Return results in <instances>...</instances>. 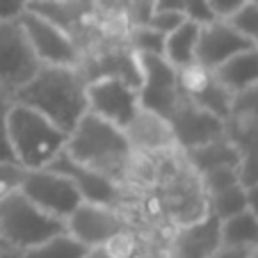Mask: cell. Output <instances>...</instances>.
Here are the masks:
<instances>
[{
	"label": "cell",
	"mask_w": 258,
	"mask_h": 258,
	"mask_svg": "<svg viewBox=\"0 0 258 258\" xmlns=\"http://www.w3.org/2000/svg\"><path fill=\"white\" fill-rule=\"evenodd\" d=\"M87 78L78 67L41 64L28 83L12 92L14 103L28 105L48 117L64 133H71L78 119L87 112Z\"/></svg>",
	"instance_id": "cell-1"
},
{
	"label": "cell",
	"mask_w": 258,
	"mask_h": 258,
	"mask_svg": "<svg viewBox=\"0 0 258 258\" xmlns=\"http://www.w3.org/2000/svg\"><path fill=\"white\" fill-rule=\"evenodd\" d=\"M64 151L76 162L94 169L96 174L114 180L119 185L126 183V167L131 160V144L119 126L105 121L94 112H85L67 135Z\"/></svg>",
	"instance_id": "cell-2"
},
{
	"label": "cell",
	"mask_w": 258,
	"mask_h": 258,
	"mask_svg": "<svg viewBox=\"0 0 258 258\" xmlns=\"http://www.w3.org/2000/svg\"><path fill=\"white\" fill-rule=\"evenodd\" d=\"M7 133L16 162L25 169L46 167L67 144V133L62 128L21 103H12Z\"/></svg>",
	"instance_id": "cell-3"
},
{
	"label": "cell",
	"mask_w": 258,
	"mask_h": 258,
	"mask_svg": "<svg viewBox=\"0 0 258 258\" xmlns=\"http://www.w3.org/2000/svg\"><path fill=\"white\" fill-rule=\"evenodd\" d=\"M62 231H67L64 219L46 213L21 190L12 192L0 201V238L10 247L23 251Z\"/></svg>",
	"instance_id": "cell-4"
},
{
	"label": "cell",
	"mask_w": 258,
	"mask_h": 258,
	"mask_svg": "<svg viewBox=\"0 0 258 258\" xmlns=\"http://www.w3.org/2000/svg\"><path fill=\"white\" fill-rule=\"evenodd\" d=\"M19 23L41 64H50V67H78L80 64L83 55L76 46V39L44 14L28 7L19 16Z\"/></svg>",
	"instance_id": "cell-5"
},
{
	"label": "cell",
	"mask_w": 258,
	"mask_h": 258,
	"mask_svg": "<svg viewBox=\"0 0 258 258\" xmlns=\"http://www.w3.org/2000/svg\"><path fill=\"white\" fill-rule=\"evenodd\" d=\"M140 64V105L169 119L180 101L178 69L171 67L162 55L135 53Z\"/></svg>",
	"instance_id": "cell-6"
},
{
	"label": "cell",
	"mask_w": 258,
	"mask_h": 258,
	"mask_svg": "<svg viewBox=\"0 0 258 258\" xmlns=\"http://www.w3.org/2000/svg\"><path fill=\"white\" fill-rule=\"evenodd\" d=\"M19 190L39 208H44L46 213L59 219H67L76 210V206L83 201L76 183L50 167L25 169Z\"/></svg>",
	"instance_id": "cell-7"
},
{
	"label": "cell",
	"mask_w": 258,
	"mask_h": 258,
	"mask_svg": "<svg viewBox=\"0 0 258 258\" xmlns=\"http://www.w3.org/2000/svg\"><path fill=\"white\" fill-rule=\"evenodd\" d=\"M41 62L34 55L19 19L0 21V87L19 89L39 71Z\"/></svg>",
	"instance_id": "cell-8"
},
{
	"label": "cell",
	"mask_w": 258,
	"mask_h": 258,
	"mask_svg": "<svg viewBox=\"0 0 258 258\" xmlns=\"http://www.w3.org/2000/svg\"><path fill=\"white\" fill-rule=\"evenodd\" d=\"M87 110L114 126L123 128L140 110V92L137 85L114 76L87 80Z\"/></svg>",
	"instance_id": "cell-9"
},
{
	"label": "cell",
	"mask_w": 258,
	"mask_h": 258,
	"mask_svg": "<svg viewBox=\"0 0 258 258\" xmlns=\"http://www.w3.org/2000/svg\"><path fill=\"white\" fill-rule=\"evenodd\" d=\"M67 233H71L85 247H103L107 240H112L121 231L131 229L128 219L119 213L117 206L80 201L71 215L64 219Z\"/></svg>",
	"instance_id": "cell-10"
},
{
	"label": "cell",
	"mask_w": 258,
	"mask_h": 258,
	"mask_svg": "<svg viewBox=\"0 0 258 258\" xmlns=\"http://www.w3.org/2000/svg\"><path fill=\"white\" fill-rule=\"evenodd\" d=\"M169 123L171 131H174L178 151H185V149H192V146H199L206 144V142L229 135L226 119L199 107L183 94H180V101L174 107V112L169 114Z\"/></svg>",
	"instance_id": "cell-11"
},
{
	"label": "cell",
	"mask_w": 258,
	"mask_h": 258,
	"mask_svg": "<svg viewBox=\"0 0 258 258\" xmlns=\"http://www.w3.org/2000/svg\"><path fill=\"white\" fill-rule=\"evenodd\" d=\"M178 83H180V94L185 98H190L199 107L229 121L233 94L219 83L213 69L204 67L199 62H192L187 67L178 69Z\"/></svg>",
	"instance_id": "cell-12"
},
{
	"label": "cell",
	"mask_w": 258,
	"mask_h": 258,
	"mask_svg": "<svg viewBox=\"0 0 258 258\" xmlns=\"http://www.w3.org/2000/svg\"><path fill=\"white\" fill-rule=\"evenodd\" d=\"M121 131L131 144V151L146 153V156L178 151L169 119L142 105Z\"/></svg>",
	"instance_id": "cell-13"
},
{
	"label": "cell",
	"mask_w": 258,
	"mask_h": 258,
	"mask_svg": "<svg viewBox=\"0 0 258 258\" xmlns=\"http://www.w3.org/2000/svg\"><path fill=\"white\" fill-rule=\"evenodd\" d=\"M46 167H50V169L69 176V178L76 183V187H78L83 201L119 206V199H121V185L114 183V180H110V178H105V176L96 174V171L89 169V167L76 162L67 151H64V149Z\"/></svg>",
	"instance_id": "cell-14"
},
{
	"label": "cell",
	"mask_w": 258,
	"mask_h": 258,
	"mask_svg": "<svg viewBox=\"0 0 258 258\" xmlns=\"http://www.w3.org/2000/svg\"><path fill=\"white\" fill-rule=\"evenodd\" d=\"M222 249V219L208 213L190 224H180L171 240L174 258H210Z\"/></svg>",
	"instance_id": "cell-15"
},
{
	"label": "cell",
	"mask_w": 258,
	"mask_h": 258,
	"mask_svg": "<svg viewBox=\"0 0 258 258\" xmlns=\"http://www.w3.org/2000/svg\"><path fill=\"white\" fill-rule=\"evenodd\" d=\"M253 46L249 39H244L238 30L229 25V21L215 19L210 23L199 25V39H197V62L208 69H215L229 59L231 55Z\"/></svg>",
	"instance_id": "cell-16"
},
{
	"label": "cell",
	"mask_w": 258,
	"mask_h": 258,
	"mask_svg": "<svg viewBox=\"0 0 258 258\" xmlns=\"http://www.w3.org/2000/svg\"><path fill=\"white\" fill-rule=\"evenodd\" d=\"M180 156H183L185 165L190 167L197 176H201V174H206V171L219 169V167H238L242 149H240L229 135H224V137H219V140L185 149V151H180Z\"/></svg>",
	"instance_id": "cell-17"
},
{
	"label": "cell",
	"mask_w": 258,
	"mask_h": 258,
	"mask_svg": "<svg viewBox=\"0 0 258 258\" xmlns=\"http://www.w3.org/2000/svg\"><path fill=\"white\" fill-rule=\"evenodd\" d=\"M213 71L231 94H238L251 85H258V46L253 44L240 53L231 55Z\"/></svg>",
	"instance_id": "cell-18"
},
{
	"label": "cell",
	"mask_w": 258,
	"mask_h": 258,
	"mask_svg": "<svg viewBox=\"0 0 258 258\" xmlns=\"http://www.w3.org/2000/svg\"><path fill=\"white\" fill-rule=\"evenodd\" d=\"M197 39H199V23L183 21L176 30L165 34V53L162 57L176 69L197 62Z\"/></svg>",
	"instance_id": "cell-19"
},
{
	"label": "cell",
	"mask_w": 258,
	"mask_h": 258,
	"mask_svg": "<svg viewBox=\"0 0 258 258\" xmlns=\"http://www.w3.org/2000/svg\"><path fill=\"white\" fill-rule=\"evenodd\" d=\"M222 247L231 249H258V215L251 210L222 219Z\"/></svg>",
	"instance_id": "cell-20"
},
{
	"label": "cell",
	"mask_w": 258,
	"mask_h": 258,
	"mask_svg": "<svg viewBox=\"0 0 258 258\" xmlns=\"http://www.w3.org/2000/svg\"><path fill=\"white\" fill-rule=\"evenodd\" d=\"M87 251L89 247H85L71 233L62 231V233L34 244V247L23 249V258H85Z\"/></svg>",
	"instance_id": "cell-21"
},
{
	"label": "cell",
	"mask_w": 258,
	"mask_h": 258,
	"mask_svg": "<svg viewBox=\"0 0 258 258\" xmlns=\"http://www.w3.org/2000/svg\"><path fill=\"white\" fill-rule=\"evenodd\" d=\"M206 199H208V210L213 215H217L219 219H229L233 215L247 210V190L240 183L229 185L219 192H213Z\"/></svg>",
	"instance_id": "cell-22"
},
{
	"label": "cell",
	"mask_w": 258,
	"mask_h": 258,
	"mask_svg": "<svg viewBox=\"0 0 258 258\" xmlns=\"http://www.w3.org/2000/svg\"><path fill=\"white\" fill-rule=\"evenodd\" d=\"M131 48L135 53L162 55L165 53V34L153 30L151 25H133L131 28Z\"/></svg>",
	"instance_id": "cell-23"
},
{
	"label": "cell",
	"mask_w": 258,
	"mask_h": 258,
	"mask_svg": "<svg viewBox=\"0 0 258 258\" xmlns=\"http://www.w3.org/2000/svg\"><path fill=\"white\" fill-rule=\"evenodd\" d=\"M229 121L258 123V85H251V87L233 94Z\"/></svg>",
	"instance_id": "cell-24"
},
{
	"label": "cell",
	"mask_w": 258,
	"mask_h": 258,
	"mask_svg": "<svg viewBox=\"0 0 258 258\" xmlns=\"http://www.w3.org/2000/svg\"><path fill=\"white\" fill-rule=\"evenodd\" d=\"M224 21H229L231 28L238 30L244 39H249L251 44H258V5L256 3L247 0L238 12H233Z\"/></svg>",
	"instance_id": "cell-25"
},
{
	"label": "cell",
	"mask_w": 258,
	"mask_h": 258,
	"mask_svg": "<svg viewBox=\"0 0 258 258\" xmlns=\"http://www.w3.org/2000/svg\"><path fill=\"white\" fill-rule=\"evenodd\" d=\"M14 103L12 94L7 89L0 87V160H10L16 162L14 151L10 144V133H7V119H10V107Z\"/></svg>",
	"instance_id": "cell-26"
},
{
	"label": "cell",
	"mask_w": 258,
	"mask_h": 258,
	"mask_svg": "<svg viewBox=\"0 0 258 258\" xmlns=\"http://www.w3.org/2000/svg\"><path fill=\"white\" fill-rule=\"evenodd\" d=\"M229 137L242 151H256L258 153V123L247 121H226Z\"/></svg>",
	"instance_id": "cell-27"
},
{
	"label": "cell",
	"mask_w": 258,
	"mask_h": 258,
	"mask_svg": "<svg viewBox=\"0 0 258 258\" xmlns=\"http://www.w3.org/2000/svg\"><path fill=\"white\" fill-rule=\"evenodd\" d=\"M23 174H25V167H21L19 162L0 160V201L5 199L7 195L19 190Z\"/></svg>",
	"instance_id": "cell-28"
},
{
	"label": "cell",
	"mask_w": 258,
	"mask_h": 258,
	"mask_svg": "<svg viewBox=\"0 0 258 258\" xmlns=\"http://www.w3.org/2000/svg\"><path fill=\"white\" fill-rule=\"evenodd\" d=\"M238 180L242 187H251L258 183V153L242 151L238 162Z\"/></svg>",
	"instance_id": "cell-29"
},
{
	"label": "cell",
	"mask_w": 258,
	"mask_h": 258,
	"mask_svg": "<svg viewBox=\"0 0 258 258\" xmlns=\"http://www.w3.org/2000/svg\"><path fill=\"white\" fill-rule=\"evenodd\" d=\"M183 21H185V14H183V12L167 10V12H151L146 25H151L153 30H158V32H162V34H169L171 30H176Z\"/></svg>",
	"instance_id": "cell-30"
},
{
	"label": "cell",
	"mask_w": 258,
	"mask_h": 258,
	"mask_svg": "<svg viewBox=\"0 0 258 258\" xmlns=\"http://www.w3.org/2000/svg\"><path fill=\"white\" fill-rule=\"evenodd\" d=\"M183 14H185L187 21H195V23H199V25L210 23V21L217 19V16L213 14V10H210L208 0H187L185 7H183Z\"/></svg>",
	"instance_id": "cell-31"
},
{
	"label": "cell",
	"mask_w": 258,
	"mask_h": 258,
	"mask_svg": "<svg viewBox=\"0 0 258 258\" xmlns=\"http://www.w3.org/2000/svg\"><path fill=\"white\" fill-rule=\"evenodd\" d=\"M30 7V0H0V21L19 19Z\"/></svg>",
	"instance_id": "cell-32"
},
{
	"label": "cell",
	"mask_w": 258,
	"mask_h": 258,
	"mask_svg": "<svg viewBox=\"0 0 258 258\" xmlns=\"http://www.w3.org/2000/svg\"><path fill=\"white\" fill-rule=\"evenodd\" d=\"M247 0H208L210 10H213V14L217 16V19H229L233 12H238L240 7L244 5Z\"/></svg>",
	"instance_id": "cell-33"
},
{
	"label": "cell",
	"mask_w": 258,
	"mask_h": 258,
	"mask_svg": "<svg viewBox=\"0 0 258 258\" xmlns=\"http://www.w3.org/2000/svg\"><path fill=\"white\" fill-rule=\"evenodd\" d=\"M187 0H153V12H183Z\"/></svg>",
	"instance_id": "cell-34"
},
{
	"label": "cell",
	"mask_w": 258,
	"mask_h": 258,
	"mask_svg": "<svg viewBox=\"0 0 258 258\" xmlns=\"http://www.w3.org/2000/svg\"><path fill=\"white\" fill-rule=\"evenodd\" d=\"M247 249H231V247H222L213 253L210 258H247Z\"/></svg>",
	"instance_id": "cell-35"
},
{
	"label": "cell",
	"mask_w": 258,
	"mask_h": 258,
	"mask_svg": "<svg viewBox=\"0 0 258 258\" xmlns=\"http://www.w3.org/2000/svg\"><path fill=\"white\" fill-rule=\"evenodd\" d=\"M244 190H247V210L258 215V183L251 187H244Z\"/></svg>",
	"instance_id": "cell-36"
},
{
	"label": "cell",
	"mask_w": 258,
	"mask_h": 258,
	"mask_svg": "<svg viewBox=\"0 0 258 258\" xmlns=\"http://www.w3.org/2000/svg\"><path fill=\"white\" fill-rule=\"evenodd\" d=\"M0 258H23V251L16 249V247L5 244V247H0Z\"/></svg>",
	"instance_id": "cell-37"
},
{
	"label": "cell",
	"mask_w": 258,
	"mask_h": 258,
	"mask_svg": "<svg viewBox=\"0 0 258 258\" xmlns=\"http://www.w3.org/2000/svg\"><path fill=\"white\" fill-rule=\"evenodd\" d=\"M85 258H110V256L105 253V249H103V247H94V249H89Z\"/></svg>",
	"instance_id": "cell-38"
},
{
	"label": "cell",
	"mask_w": 258,
	"mask_h": 258,
	"mask_svg": "<svg viewBox=\"0 0 258 258\" xmlns=\"http://www.w3.org/2000/svg\"><path fill=\"white\" fill-rule=\"evenodd\" d=\"M247 258H258V249H251V251L247 253Z\"/></svg>",
	"instance_id": "cell-39"
},
{
	"label": "cell",
	"mask_w": 258,
	"mask_h": 258,
	"mask_svg": "<svg viewBox=\"0 0 258 258\" xmlns=\"http://www.w3.org/2000/svg\"><path fill=\"white\" fill-rule=\"evenodd\" d=\"M32 3H46V0H30V5H32Z\"/></svg>",
	"instance_id": "cell-40"
},
{
	"label": "cell",
	"mask_w": 258,
	"mask_h": 258,
	"mask_svg": "<svg viewBox=\"0 0 258 258\" xmlns=\"http://www.w3.org/2000/svg\"><path fill=\"white\" fill-rule=\"evenodd\" d=\"M0 247H5V242H3V238H0Z\"/></svg>",
	"instance_id": "cell-41"
},
{
	"label": "cell",
	"mask_w": 258,
	"mask_h": 258,
	"mask_svg": "<svg viewBox=\"0 0 258 258\" xmlns=\"http://www.w3.org/2000/svg\"><path fill=\"white\" fill-rule=\"evenodd\" d=\"M251 3H256V5H258V0H251Z\"/></svg>",
	"instance_id": "cell-42"
},
{
	"label": "cell",
	"mask_w": 258,
	"mask_h": 258,
	"mask_svg": "<svg viewBox=\"0 0 258 258\" xmlns=\"http://www.w3.org/2000/svg\"><path fill=\"white\" fill-rule=\"evenodd\" d=\"M256 46H258V44H256Z\"/></svg>",
	"instance_id": "cell-43"
}]
</instances>
